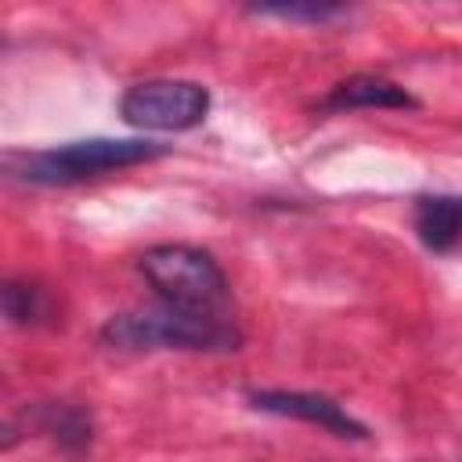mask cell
<instances>
[{"label":"cell","mask_w":462,"mask_h":462,"mask_svg":"<svg viewBox=\"0 0 462 462\" xmlns=\"http://www.w3.org/2000/svg\"><path fill=\"white\" fill-rule=\"evenodd\" d=\"M47 430L54 433L58 444H65L69 451H83L90 444V419L79 408L69 404H51L47 408Z\"/></svg>","instance_id":"obj_8"},{"label":"cell","mask_w":462,"mask_h":462,"mask_svg":"<svg viewBox=\"0 0 462 462\" xmlns=\"http://www.w3.org/2000/svg\"><path fill=\"white\" fill-rule=\"evenodd\" d=\"M256 411L267 415H285V419H300L310 426H321L336 437H350V440H365L368 426L357 422L343 404H336L325 393H303V390H253L249 393Z\"/></svg>","instance_id":"obj_5"},{"label":"cell","mask_w":462,"mask_h":462,"mask_svg":"<svg viewBox=\"0 0 462 462\" xmlns=\"http://www.w3.org/2000/svg\"><path fill=\"white\" fill-rule=\"evenodd\" d=\"M101 339L116 350H235L231 321L191 318L180 310H126L105 321Z\"/></svg>","instance_id":"obj_3"},{"label":"cell","mask_w":462,"mask_h":462,"mask_svg":"<svg viewBox=\"0 0 462 462\" xmlns=\"http://www.w3.org/2000/svg\"><path fill=\"white\" fill-rule=\"evenodd\" d=\"M256 11L278 14V18H303V22H328V18L343 14V7H336V4H263Z\"/></svg>","instance_id":"obj_10"},{"label":"cell","mask_w":462,"mask_h":462,"mask_svg":"<svg viewBox=\"0 0 462 462\" xmlns=\"http://www.w3.org/2000/svg\"><path fill=\"white\" fill-rule=\"evenodd\" d=\"M0 314L11 318V321H18V325H29V321H36V318L47 314V300L32 285L0 282Z\"/></svg>","instance_id":"obj_9"},{"label":"cell","mask_w":462,"mask_h":462,"mask_svg":"<svg viewBox=\"0 0 462 462\" xmlns=\"http://www.w3.org/2000/svg\"><path fill=\"white\" fill-rule=\"evenodd\" d=\"M119 116L137 130H195L209 116V90L195 79H144L126 87Z\"/></svg>","instance_id":"obj_4"},{"label":"cell","mask_w":462,"mask_h":462,"mask_svg":"<svg viewBox=\"0 0 462 462\" xmlns=\"http://www.w3.org/2000/svg\"><path fill=\"white\" fill-rule=\"evenodd\" d=\"M325 108H332V112H343V108H419V101L404 87H397L383 76H350V79L332 87V94L325 97Z\"/></svg>","instance_id":"obj_6"},{"label":"cell","mask_w":462,"mask_h":462,"mask_svg":"<svg viewBox=\"0 0 462 462\" xmlns=\"http://www.w3.org/2000/svg\"><path fill=\"white\" fill-rule=\"evenodd\" d=\"M137 267L170 310H180L191 318H209V321H227L231 285H227V274L220 271V263L206 249L184 245V242L152 245L141 253Z\"/></svg>","instance_id":"obj_1"},{"label":"cell","mask_w":462,"mask_h":462,"mask_svg":"<svg viewBox=\"0 0 462 462\" xmlns=\"http://www.w3.org/2000/svg\"><path fill=\"white\" fill-rule=\"evenodd\" d=\"M415 231L426 249L451 253L462 231V202L455 195H426L415 206Z\"/></svg>","instance_id":"obj_7"},{"label":"cell","mask_w":462,"mask_h":462,"mask_svg":"<svg viewBox=\"0 0 462 462\" xmlns=\"http://www.w3.org/2000/svg\"><path fill=\"white\" fill-rule=\"evenodd\" d=\"M166 144L141 141V137H87V141H69L51 152H32L11 162V177L29 180V184H79L94 180L137 162H152L166 155Z\"/></svg>","instance_id":"obj_2"},{"label":"cell","mask_w":462,"mask_h":462,"mask_svg":"<svg viewBox=\"0 0 462 462\" xmlns=\"http://www.w3.org/2000/svg\"><path fill=\"white\" fill-rule=\"evenodd\" d=\"M22 440V433L11 426V422H0V451H7V448H14Z\"/></svg>","instance_id":"obj_11"}]
</instances>
